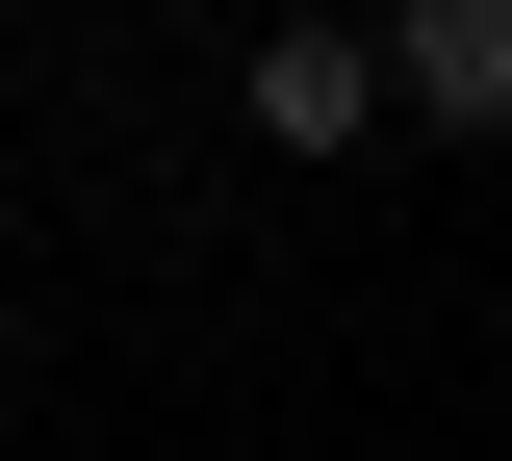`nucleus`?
<instances>
[{
  "label": "nucleus",
  "instance_id": "nucleus-1",
  "mask_svg": "<svg viewBox=\"0 0 512 461\" xmlns=\"http://www.w3.org/2000/svg\"><path fill=\"white\" fill-rule=\"evenodd\" d=\"M384 77L410 129H512V0H384Z\"/></svg>",
  "mask_w": 512,
  "mask_h": 461
},
{
  "label": "nucleus",
  "instance_id": "nucleus-2",
  "mask_svg": "<svg viewBox=\"0 0 512 461\" xmlns=\"http://www.w3.org/2000/svg\"><path fill=\"white\" fill-rule=\"evenodd\" d=\"M359 103H410L359 26H282V52H256V129H282V154H359Z\"/></svg>",
  "mask_w": 512,
  "mask_h": 461
}]
</instances>
